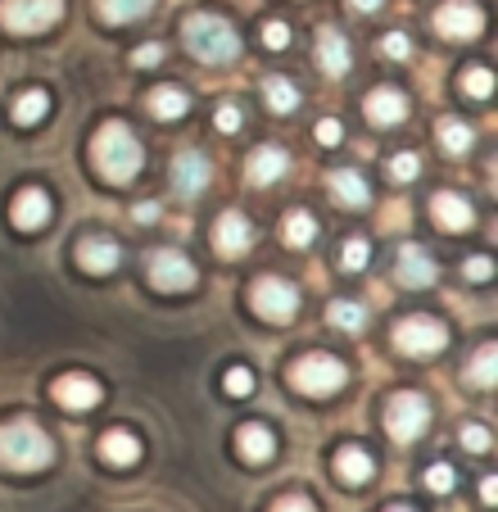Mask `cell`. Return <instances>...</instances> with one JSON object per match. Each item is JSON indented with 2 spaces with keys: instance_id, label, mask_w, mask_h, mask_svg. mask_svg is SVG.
Wrapping results in <instances>:
<instances>
[{
  "instance_id": "6da1fadb",
  "label": "cell",
  "mask_w": 498,
  "mask_h": 512,
  "mask_svg": "<svg viewBox=\"0 0 498 512\" xmlns=\"http://www.w3.org/2000/svg\"><path fill=\"white\" fill-rule=\"evenodd\" d=\"M91 164H96V173L105 177V182L123 186L141 173L145 150H141V141H136L132 127L114 118V123H105L96 136H91Z\"/></svg>"
},
{
  "instance_id": "7a4b0ae2",
  "label": "cell",
  "mask_w": 498,
  "mask_h": 512,
  "mask_svg": "<svg viewBox=\"0 0 498 512\" xmlns=\"http://www.w3.org/2000/svg\"><path fill=\"white\" fill-rule=\"evenodd\" d=\"M0 463L10 472H41L55 463V440L32 417H14L0 426Z\"/></svg>"
},
{
  "instance_id": "3957f363",
  "label": "cell",
  "mask_w": 498,
  "mask_h": 512,
  "mask_svg": "<svg viewBox=\"0 0 498 512\" xmlns=\"http://www.w3.org/2000/svg\"><path fill=\"white\" fill-rule=\"evenodd\" d=\"M182 41H186V50H191L200 64H227V59L240 55L236 28H231L222 14H209V10L191 14V19L182 23Z\"/></svg>"
},
{
  "instance_id": "277c9868",
  "label": "cell",
  "mask_w": 498,
  "mask_h": 512,
  "mask_svg": "<svg viewBox=\"0 0 498 512\" xmlns=\"http://www.w3.org/2000/svg\"><path fill=\"white\" fill-rule=\"evenodd\" d=\"M345 381H349V368L336 354H304L290 363V386H295L299 395L326 399V395H336Z\"/></svg>"
},
{
  "instance_id": "5b68a950",
  "label": "cell",
  "mask_w": 498,
  "mask_h": 512,
  "mask_svg": "<svg viewBox=\"0 0 498 512\" xmlns=\"http://www.w3.org/2000/svg\"><path fill=\"white\" fill-rule=\"evenodd\" d=\"M59 19H64V0H0V23L19 37L50 32Z\"/></svg>"
},
{
  "instance_id": "8992f818",
  "label": "cell",
  "mask_w": 498,
  "mask_h": 512,
  "mask_svg": "<svg viewBox=\"0 0 498 512\" xmlns=\"http://www.w3.org/2000/svg\"><path fill=\"white\" fill-rule=\"evenodd\" d=\"M394 345L403 349L408 358H426V354H440L449 345V331H444L440 318H426V313H412L394 327Z\"/></svg>"
},
{
  "instance_id": "52a82bcc",
  "label": "cell",
  "mask_w": 498,
  "mask_h": 512,
  "mask_svg": "<svg viewBox=\"0 0 498 512\" xmlns=\"http://www.w3.org/2000/svg\"><path fill=\"white\" fill-rule=\"evenodd\" d=\"M249 304H254V313L268 322H290L299 313V290L281 277H259L249 286Z\"/></svg>"
},
{
  "instance_id": "ba28073f",
  "label": "cell",
  "mask_w": 498,
  "mask_h": 512,
  "mask_svg": "<svg viewBox=\"0 0 498 512\" xmlns=\"http://www.w3.org/2000/svg\"><path fill=\"white\" fill-rule=\"evenodd\" d=\"M426 422H431V404H426L422 395H412V390H403V395H394L390 404H385V431H390L399 445L417 440V435L426 431Z\"/></svg>"
},
{
  "instance_id": "9c48e42d",
  "label": "cell",
  "mask_w": 498,
  "mask_h": 512,
  "mask_svg": "<svg viewBox=\"0 0 498 512\" xmlns=\"http://www.w3.org/2000/svg\"><path fill=\"white\" fill-rule=\"evenodd\" d=\"M145 268H150V281H154V286L168 290V295H182V290H191L195 281H200L195 263L186 259L182 250H154L150 259H145Z\"/></svg>"
},
{
  "instance_id": "30bf717a",
  "label": "cell",
  "mask_w": 498,
  "mask_h": 512,
  "mask_svg": "<svg viewBox=\"0 0 498 512\" xmlns=\"http://www.w3.org/2000/svg\"><path fill=\"white\" fill-rule=\"evenodd\" d=\"M480 28H485V14L471 0H449V5L435 10V32L449 41H471V37H480Z\"/></svg>"
},
{
  "instance_id": "8fae6325",
  "label": "cell",
  "mask_w": 498,
  "mask_h": 512,
  "mask_svg": "<svg viewBox=\"0 0 498 512\" xmlns=\"http://www.w3.org/2000/svg\"><path fill=\"white\" fill-rule=\"evenodd\" d=\"M10 218L19 232H41V227L50 223V195L41 191V186H23L10 204Z\"/></svg>"
},
{
  "instance_id": "7c38bea8",
  "label": "cell",
  "mask_w": 498,
  "mask_h": 512,
  "mask_svg": "<svg viewBox=\"0 0 498 512\" xmlns=\"http://www.w3.org/2000/svg\"><path fill=\"white\" fill-rule=\"evenodd\" d=\"M213 245H218V254H227V259L245 254L249 245H254V227H249L245 213H236V209L222 213L218 227H213Z\"/></svg>"
},
{
  "instance_id": "4fadbf2b",
  "label": "cell",
  "mask_w": 498,
  "mask_h": 512,
  "mask_svg": "<svg viewBox=\"0 0 498 512\" xmlns=\"http://www.w3.org/2000/svg\"><path fill=\"white\" fill-rule=\"evenodd\" d=\"M173 186H177V195H200L204 186H209V159L200 155V150H182V155L173 159Z\"/></svg>"
},
{
  "instance_id": "5bb4252c",
  "label": "cell",
  "mask_w": 498,
  "mask_h": 512,
  "mask_svg": "<svg viewBox=\"0 0 498 512\" xmlns=\"http://www.w3.org/2000/svg\"><path fill=\"white\" fill-rule=\"evenodd\" d=\"M363 109L376 127H399L403 118H408V96H403L399 87H376Z\"/></svg>"
},
{
  "instance_id": "9a60e30c",
  "label": "cell",
  "mask_w": 498,
  "mask_h": 512,
  "mask_svg": "<svg viewBox=\"0 0 498 512\" xmlns=\"http://www.w3.org/2000/svg\"><path fill=\"white\" fill-rule=\"evenodd\" d=\"M118 259H123V250H118V241L114 236H87V241L77 245V263L87 272H114L118 268Z\"/></svg>"
},
{
  "instance_id": "2e32d148",
  "label": "cell",
  "mask_w": 498,
  "mask_h": 512,
  "mask_svg": "<svg viewBox=\"0 0 498 512\" xmlns=\"http://www.w3.org/2000/svg\"><path fill=\"white\" fill-rule=\"evenodd\" d=\"M55 399L64 408H73V413H82V408H96L100 404V386L91 377H82V372H68V377L55 381Z\"/></svg>"
},
{
  "instance_id": "e0dca14e",
  "label": "cell",
  "mask_w": 498,
  "mask_h": 512,
  "mask_svg": "<svg viewBox=\"0 0 498 512\" xmlns=\"http://www.w3.org/2000/svg\"><path fill=\"white\" fill-rule=\"evenodd\" d=\"M286 168H290V159H286V150H281V145H259V150L249 155V164H245V177L254 186H268V182H277Z\"/></svg>"
},
{
  "instance_id": "ac0fdd59",
  "label": "cell",
  "mask_w": 498,
  "mask_h": 512,
  "mask_svg": "<svg viewBox=\"0 0 498 512\" xmlns=\"http://www.w3.org/2000/svg\"><path fill=\"white\" fill-rule=\"evenodd\" d=\"M236 449L245 463H268V458L277 454V435H272L263 422H249L236 431Z\"/></svg>"
},
{
  "instance_id": "d6986e66",
  "label": "cell",
  "mask_w": 498,
  "mask_h": 512,
  "mask_svg": "<svg viewBox=\"0 0 498 512\" xmlns=\"http://www.w3.org/2000/svg\"><path fill=\"white\" fill-rule=\"evenodd\" d=\"M440 277V268H435V259L422 250V245H403L399 250V281L403 286H431V281Z\"/></svg>"
},
{
  "instance_id": "ffe728a7",
  "label": "cell",
  "mask_w": 498,
  "mask_h": 512,
  "mask_svg": "<svg viewBox=\"0 0 498 512\" xmlns=\"http://www.w3.org/2000/svg\"><path fill=\"white\" fill-rule=\"evenodd\" d=\"M431 213H435V223H440L444 232H467V227H471V204L462 200L458 191H440V195H435Z\"/></svg>"
},
{
  "instance_id": "44dd1931",
  "label": "cell",
  "mask_w": 498,
  "mask_h": 512,
  "mask_svg": "<svg viewBox=\"0 0 498 512\" xmlns=\"http://www.w3.org/2000/svg\"><path fill=\"white\" fill-rule=\"evenodd\" d=\"M317 64H322V73H331V78H340L349 68V41L340 37V28L317 32Z\"/></svg>"
},
{
  "instance_id": "7402d4cb",
  "label": "cell",
  "mask_w": 498,
  "mask_h": 512,
  "mask_svg": "<svg viewBox=\"0 0 498 512\" xmlns=\"http://www.w3.org/2000/svg\"><path fill=\"white\" fill-rule=\"evenodd\" d=\"M326 182H331V195H336L345 209H367V200H372L363 173H354V168H336V173L326 177Z\"/></svg>"
},
{
  "instance_id": "603a6c76",
  "label": "cell",
  "mask_w": 498,
  "mask_h": 512,
  "mask_svg": "<svg viewBox=\"0 0 498 512\" xmlns=\"http://www.w3.org/2000/svg\"><path fill=\"white\" fill-rule=\"evenodd\" d=\"M336 476L345 485H367L372 481V454H367L363 445H345L336 454Z\"/></svg>"
},
{
  "instance_id": "cb8c5ba5",
  "label": "cell",
  "mask_w": 498,
  "mask_h": 512,
  "mask_svg": "<svg viewBox=\"0 0 498 512\" xmlns=\"http://www.w3.org/2000/svg\"><path fill=\"white\" fill-rule=\"evenodd\" d=\"M100 458L114 467H127L141 458V440H136L132 431H105L100 435Z\"/></svg>"
},
{
  "instance_id": "d4e9b609",
  "label": "cell",
  "mask_w": 498,
  "mask_h": 512,
  "mask_svg": "<svg viewBox=\"0 0 498 512\" xmlns=\"http://www.w3.org/2000/svg\"><path fill=\"white\" fill-rule=\"evenodd\" d=\"M150 109H154V118L177 123V118H186V109H191V96H186L182 87H154L150 91Z\"/></svg>"
},
{
  "instance_id": "484cf974",
  "label": "cell",
  "mask_w": 498,
  "mask_h": 512,
  "mask_svg": "<svg viewBox=\"0 0 498 512\" xmlns=\"http://www.w3.org/2000/svg\"><path fill=\"white\" fill-rule=\"evenodd\" d=\"M46 114H50V96H46L41 87H32V91H23V96H14V123H19V127H37Z\"/></svg>"
},
{
  "instance_id": "4316f807",
  "label": "cell",
  "mask_w": 498,
  "mask_h": 512,
  "mask_svg": "<svg viewBox=\"0 0 498 512\" xmlns=\"http://www.w3.org/2000/svg\"><path fill=\"white\" fill-rule=\"evenodd\" d=\"M154 10V0H96V14L105 23H132Z\"/></svg>"
},
{
  "instance_id": "83f0119b",
  "label": "cell",
  "mask_w": 498,
  "mask_h": 512,
  "mask_svg": "<svg viewBox=\"0 0 498 512\" xmlns=\"http://www.w3.org/2000/svg\"><path fill=\"white\" fill-rule=\"evenodd\" d=\"M263 100H268L272 114H295L299 109V91L290 78H268L263 82Z\"/></svg>"
},
{
  "instance_id": "f1b7e54d",
  "label": "cell",
  "mask_w": 498,
  "mask_h": 512,
  "mask_svg": "<svg viewBox=\"0 0 498 512\" xmlns=\"http://www.w3.org/2000/svg\"><path fill=\"white\" fill-rule=\"evenodd\" d=\"M281 236H286V245H295V250H304L308 241H317V223L308 209H295L286 213V223H281Z\"/></svg>"
},
{
  "instance_id": "f546056e",
  "label": "cell",
  "mask_w": 498,
  "mask_h": 512,
  "mask_svg": "<svg viewBox=\"0 0 498 512\" xmlns=\"http://www.w3.org/2000/svg\"><path fill=\"white\" fill-rule=\"evenodd\" d=\"M471 141H476V132H471L467 123H458V118H444L440 123V145L449 150V155H467Z\"/></svg>"
},
{
  "instance_id": "4dcf8cb0",
  "label": "cell",
  "mask_w": 498,
  "mask_h": 512,
  "mask_svg": "<svg viewBox=\"0 0 498 512\" xmlns=\"http://www.w3.org/2000/svg\"><path fill=\"white\" fill-rule=\"evenodd\" d=\"M471 381H476L480 390H489L498 381V349L494 345H480L476 358H471Z\"/></svg>"
},
{
  "instance_id": "1f68e13d",
  "label": "cell",
  "mask_w": 498,
  "mask_h": 512,
  "mask_svg": "<svg viewBox=\"0 0 498 512\" xmlns=\"http://www.w3.org/2000/svg\"><path fill=\"white\" fill-rule=\"evenodd\" d=\"M326 318L336 322L340 331H363L367 327V309L363 304H354V300H336L331 309H326Z\"/></svg>"
},
{
  "instance_id": "d6a6232c",
  "label": "cell",
  "mask_w": 498,
  "mask_h": 512,
  "mask_svg": "<svg viewBox=\"0 0 498 512\" xmlns=\"http://www.w3.org/2000/svg\"><path fill=\"white\" fill-rule=\"evenodd\" d=\"M367 254H372V245H367L363 236H349V241L340 245V268H345V272H363L367 268Z\"/></svg>"
},
{
  "instance_id": "836d02e7",
  "label": "cell",
  "mask_w": 498,
  "mask_h": 512,
  "mask_svg": "<svg viewBox=\"0 0 498 512\" xmlns=\"http://www.w3.org/2000/svg\"><path fill=\"white\" fill-rule=\"evenodd\" d=\"M462 91L476 100H489L494 96V73H489V68H467V73H462Z\"/></svg>"
},
{
  "instance_id": "e575fe53",
  "label": "cell",
  "mask_w": 498,
  "mask_h": 512,
  "mask_svg": "<svg viewBox=\"0 0 498 512\" xmlns=\"http://www.w3.org/2000/svg\"><path fill=\"white\" fill-rule=\"evenodd\" d=\"M417 173H422V159H417V155H394L390 159V177H394V182H412Z\"/></svg>"
},
{
  "instance_id": "d590c367",
  "label": "cell",
  "mask_w": 498,
  "mask_h": 512,
  "mask_svg": "<svg viewBox=\"0 0 498 512\" xmlns=\"http://www.w3.org/2000/svg\"><path fill=\"white\" fill-rule=\"evenodd\" d=\"M426 490H435V494H449V490H453V467H449V463H435V467H426Z\"/></svg>"
},
{
  "instance_id": "8d00e7d4",
  "label": "cell",
  "mask_w": 498,
  "mask_h": 512,
  "mask_svg": "<svg viewBox=\"0 0 498 512\" xmlns=\"http://www.w3.org/2000/svg\"><path fill=\"white\" fill-rule=\"evenodd\" d=\"M381 55L385 59H408L412 55V41L403 37V32H385V37H381Z\"/></svg>"
},
{
  "instance_id": "74e56055",
  "label": "cell",
  "mask_w": 498,
  "mask_h": 512,
  "mask_svg": "<svg viewBox=\"0 0 498 512\" xmlns=\"http://www.w3.org/2000/svg\"><path fill=\"white\" fill-rule=\"evenodd\" d=\"M222 386H227V395H254V372H249V368H231Z\"/></svg>"
},
{
  "instance_id": "f35d334b",
  "label": "cell",
  "mask_w": 498,
  "mask_h": 512,
  "mask_svg": "<svg viewBox=\"0 0 498 512\" xmlns=\"http://www.w3.org/2000/svg\"><path fill=\"white\" fill-rule=\"evenodd\" d=\"M462 277H467V281H489V277H494V263H489V254H471V259L462 263Z\"/></svg>"
},
{
  "instance_id": "ab89813d",
  "label": "cell",
  "mask_w": 498,
  "mask_h": 512,
  "mask_svg": "<svg viewBox=\"0 0 498 512\" xmlns=\"http://www.w3.org/2000/svg\"><path fill=\"white\" fill-rule=\"evenodd\" d=\"M462 445L471 449V454H485L489 449V431L480 422H471V426H462Z\"/></svg>"
},
{
  "instance_id": "60d3db41",
  "label": "cell",
  "mask_w": 498,
  "mask_h": 512,
  "mask_svg": "<svg viewBox=\"0 0 498 512\" xmlns=\"http://www.w3.org/2000/svg\"><path fill=\"white\" fill-rule=\"evenodd\" d=\"M263 46H268V50H286L290 46V28H286V23H268V28H263Z\"/></svg>"
},
{
  "instance_id": "b9f144b4",
  "label": "cell",
  "mask_w": 498,
  "mask_h": 512,
  "mask_svg": "<svg viewBox=\"0 0 498 512\" xmlns=\"http://www.w3.org/2000/svg\"><path fill=\"white\" fill-rule=\"evenodd\" d=\"M272 512H317V508L304 499V494H286V499L272 503Z\"/></svg>"
},
{
  "instance_id": "7bdbcfd3",
  "label": "cell",
  "mask_w": 498,
  "mask_h": 512,
  "mask_svg": "<svg viewBox=\"0 0 498 512\" xmlns=\"http://www.w3.org/2000/svg\"><path fill=\"white\" fill-rule=\"evenodd\" d=\"M340 136H345V127H340L336 118H322V123H317V141L322 145H336Z\"/></svg>"
},
{
  "instance_id": "ee69618b",
  "label": "cell",
  "mask_w": 498,
  "mask_h": 512,
  "mask_svg": "<svg viewBox=\"0 0 498 512\" xmlns=\"http://www.w3.org/2000/svg\"><path fill=\"white\" fill-rule=\"evenodd\" d=\"M213 123H218V132H236V127H240V109L236 105H218V118H213Z\"/></svg>"
},
{
  "instance_id": "f6af8a7d",
  "label": "cell",
  "mask_w": 498,
  "mask_h": 512,
  "mask_svg": "<svg viewBox=\"0 0 498 512\" xmlns=\"http://www.w3.org/2000/svg\"><path fill=\"white\" fill-rule=\"evenodd\" d=\"M159 59H163V46H154V41H150V46H141V50L132 55V64H136V68H154Z\"/></svg>"
},
{
  "instance_id": "bcb514c9",
  "label": "cell",
  "mask_w": 498,
  "mask_h": 512,
  "mask_svg": "<svg viewBox=\"0 0 498 512\" xmlns=\"http://www.w3.org/2000/svg\"><path fill=\"white\" fill-rule=\"evenodd\" d=\"M154 218H159V204H154V200L136 204V223H154Z\"/></svg>"
},
{
  "instance_id": "7dc6e473",
  "label": "cell",
  "mask_w": 498,
  "mask_h": 512,
  "mask_svg": "<svg viewBox=\"0 0 498 512\" xmlns=\"http://www.w3.org/2000/svg\"><path fill=\"white\" fill-rule=\"evenodd\" d=\"M480 499H485V503L498 499V481H494V476H485V485H480Z\"/></svg>"
},
{
  "instance_id": "c3c4849f",
  "label": "cell",
  "mask_w": 498,
  "mask_h": 512,
  "mask_svg": "<svg viewBox=\"0 0 498 512\" xmlns=\"http://www.w3.org/2000/svg\"><path fill=\"white\" fill-rule=\"evenodd\" d=\"M349 5H354L358 14H376V10H381V0H349Z\"/></svg>"
},
{
  "instance_id": "681fc988",
  "label": "cell",
  "mask_w": 498,
  "mask_h": 512,
  "mask_svg": "<svg viewBox=\"0 0 498 512\" xmlns=\"http://www.w3.org/2000/svg\"><path fill=\"white\" fill-rule=\"evenodd\" d=\"M385 512H412V508H385Z\"/></svg>"
}]
</instances>
